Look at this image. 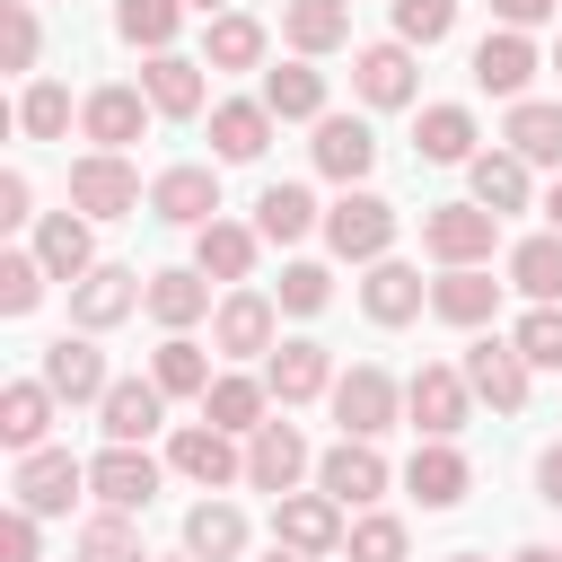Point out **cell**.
I'll return each instance as SVG.
<instances>
[{"instance_id": "obj_13", "label": "cell", "mask_w": 562, "mask_h": 562, "mask_svg": "<svg viewBox=\"0 0 562 562\" xmlns=\"http://www.w3.org/2000/svg\"><path fill=\"white\" fill-rule=\"evenodd\" d=\"M140 299H149V281H140V272H123V263H97L88 281H70V316H79L88 334L123 325V316H132Z\"/></svg>"}, {"instance_id": "obj_24", "label": "cell", "mask_w": 562, "mask_h": 562, "mask_svg": "<svg viewBox=\"0 0 562 562\" xmlns=\"http://www.w3.org/2000/svg\"><path fill=\"white\" fill-rule=\"evenodd\" d=\"M158 404H167V386H158V378H114V386H105V404H97V422H105V439L140 448V439L158 430Z\"/></svg>"}, {"instance_id": "obj_42", "label": "cell", "mask_w": 562, "mask_h": 562, "mask_svg": "<svg viewBox=\"0 0 562 562\" xmlns=\"http://www.w3.org/2000/svg\"><path fill=\"white\" fill-rule=\"evenodd\" d=\"M176 18H184V0H114V35L140 53H176Z\"/></svg>"}, {"instance_id": "obj_16", "label": "cell", "mask_w": 562, "mask_h": 562, "mask_svg": "<svg viewBox=\"0 0 562 562\" xmlns=\"http://www.w3.org/2000/svg\"><path fill=\"white\" fill-rule=\"evenodd\" d=\"M299 474H307V439H299L290 422H263V430L246 439V483L281 501V492H299Z\"/></svg>"}, {"instance_id": "obj_45", "label": "cell", "mask_w": 562, "mask_h": 562, "mask_svg": "<svg viewBox=\"0 0 562 562\" xmlns=\"http://www.w3.org/2000/svg\"><path fill=\"white\" fill-rule=\"evenodd\" d=\"M509 342L527 351V369H562V299H527V316H518Z\"/></svg>"}, {"instance_id": "obj_57", "label": "cell", "mask_w": 562, "mask_h": 562, "mask_svg": "<svg viewBox=\"0 0 562 562\" xmlns=\"http://www.w3.org/2000/svg\"><path fill=\"white\" fill-rule=\"evenodd\" d=\"M518 562H562V553H553V544H527V553H518Z\"/></svg>"}, {"instance_id": "obj_29", "label": "cell", "mask_w": 562, "mask_h": 562, "mask_svg": "<svg viewBox=\"0 0 562 562\" xmlns=\"http://www.w3.org/2000/svg\"><path fill=\"white\" fill-rule=\"evenodd\" d=\"M281 35H290V53H334V44H351V0H281Z\"/></svg>"}, {"instance_id": "obj_23", "label": "cell", "mask_w": 562, "mask_h": 562, "mask_svg": "<svg viewBox=\"0 0 562 562\" xmlns=\"http://www.w3.org/2000/svg\"><path fill=\"white\" fill-rule=\"evenodd\" d=\"M149 211L176 220V228H202V220H220V176L211 167H167L149 184Z\"/></svg>"}, {"instance_id": "obj_9", "label": "cell", "mask_w": 562, "mask_h": 562, "mask_svg": "<svg viewBox=\"0 0 562 562\" xmlns=\"http://www.w3.org/2000/svg\"><path fill=\"white\" fill-rule=\"evenodd\" d=\"M263 386H272V404H307V395H334V351L325 342H272L263 351Z\"/></svg>"}, {"instance_id": "obj_6", "label": "cell", "mask_w": 562, "mask_h": 562, "mask_svg": "<svg viewBox=\"0 0 562 562\" xmlns=\"http://www.w3.org/2000/svg\"><path fill=\"white\" fill-rule=\"evenodd\" d=\"M9 492H18V501H26L35 518H61V509H70L79 492H88V465H79L70 448H26V457H18V483H9Z\"/></svg>"}, {"instance_id": "obj_36", "label": "cell", "mask_w": 562, "mask_h": 562, "mask_svg": "<svg viewBox=\"0 0 562 562\" xmlns=\"http://www.w3.org/2000/svg\"><path fill=\"white\" fill-rule=\"evenodd\" d=\"M509 149H518L527 167H562V105L518 97V105H509Z\"/></svg>"}, {"instance_id": "obj_14", "label": "cell", "mask_w": 562, "mask_h": 562, "mask_svg": "<svg viewBox=\"0 0 562 562\" xmlns=\"http://www.w3.org/2000/svg\"><path fill=\"white\" fill-rule=\"evenodd\" d=\"M44 386L61 395V404H105V351L88 342V334H61V342H44Z\"/></svg>"}, {"instance_id": "obj_12", "label": "cell", "mask_w": 562, "mask_h": 562, "mask_svg": "<svg viewBox=\"0 0 562 562\" xmlns=\"http://www.w3.org/2000/svg\"><path fill=\"white\" fill-rule=\"evenodd\" d=\"M544 61H536V44H527V26H492L483 44H474V88H492V97H527V79H536Z\"/></svg>"}, {"instance_id": "obj_33", "label": "cell", "mask_w": 562, "mask_h": 562, "mask_svg": "<svg viewBox=\"0 0 562 562\" xmlns=\"http://www.w3.org/2000/svg\"><path fill=\"white\" fill-rule=\"evenodd\" d=\"M263 105H272L281 123H316V114H325V70H307V53L281 61V70H263Z\"/></svg>"}, {"instance_id": "obj_61", "label": "cell", "mask_w": 562, "mask_h": 562, "mask_svg": "<svg viewBox=\"0 0 562 562\" xmlns=\"http://www.w3.org/2000/svg\"><path fill=\"white\" fill-rule=\"evenodd\" d=\"M448 562H483V553H448Z\"/></svg>"}, {"instance_id": "obj_60", "label": "cell", "mask_w": 562, "mask_h": 562, "mask_svg": "<svg viewBox=\"0 0 562 562\" xmlns=\"http://www.w3.org/2000/svg\"><path fill=\"white\" fill-rule=\"evenodd\" d=\"M158 562H193V553H158Z\"/></svg>"}, {"instance_id": "obj_38", "label": "cell", "mask_w": 562, "mask_h": 562, "mask_svg": "<svg viewBox=\"0 0 562 562\" xmlns=\"http://www.w3.org/2000/svg\"><path fill=\"white\" fill-rule=\"evenodd\" d=\"M316 220H325V211H316V193H307V184H263V202H255V228H263L272 246H299Z\"/></svg>"}, {"instance_id": "obj_41", "label": "cell", "mask_w": 562, "mask_h": 562, "mask_svg": "<svg viewBox=\"0 0 562 562\" xmlns=\"http://www.w3.org/2000/svg\"><path fill=\"white\" fill-rule=\"evenodd\" d=\"M509 281H518L527 299H562V228L518 237V246H509Z\"/></svg>"}, {"instance_id": "obj_35", "label": "cell", "mask_w": 562, "mask_h": 562, "mask_svg": "<svg viewBox=\"0 0 562 562\" xmlns=\"http://www.w3.org/2000/svg\"><path fill=\"white\" fill-rule=\"evenodd\" d=\"M184 553H193V562H237V553H246V518H237L228 501H193V518H184Z\"/></svg>"}, {"instance_id": "obj_50", "label": "cell", "mask_w": 562, "mask_h": 562, "mask_svg": "<svg viewBox=\"0 0 562 562\" xmlns=\"http://www.w3.org/2000/svg\"><path fill=\"white\" fill-rule=\"evenodd\" d=\"M457 26V0H395V44H439Z\"/></svg>"}, {"instance_id": "obj_21", "label": "cell", "mask_w": 562, "mask_h": 562, "mask_svg": "<svg viewBox=\"0 0 562 562\" xmlns=\"http://www.w3.org/2000/svg\"><path fill=\"white\" fill-rule=\"evenodd\" d=\"M158 105H149V88H97L88 105H79V132L97 140V149H123V140H140V123H149Z\"/></svg>"}, {"instance_id": "obj_26", "label": "cell", "mask_w": 562, "mask_h": 562, "mask_svg": "<svg viewBox=\"0 0 562 562\" xmlns=\"http://www.w3.org/2000/svg\"><path fill=\"white\" fill-rule=\"evenodd\" d=\"M255 246H263V228L202 220V228H193V272H211V281H246V272H255Z\"/></svg>"}, {"instance_id": "obj_27", "label": "cell", "mask_w": 562, "mask_h": 562, "mask_svg": "<svg viewBox=\"0 0 562 562\" xmlns=\"http://www.w3.org/2000/svg\"><path fill=\"white\" fill-rule=\"evenodd\" d=\"M430 307H439L448 325H492V307H501V281H492L483 263H448V272L430 281Z\"/></svg>"}, {"instance_id": "obj_10", "label": "cell", "mask_w": 562, "mask_h": 562, "mask_svg": "<svg viewBox=\"0 0 562 562\" xmlns=\"http://www.w3.org/2000/svg\"><path fill=\"white\" fill-rule=\"evenodd\" d=\"M88 492H97L105 509H149V501H158V457H149V448L105 439V457L88 465Z\"/></svg>"}, {"instance_id": "obj_43", "label": "cell", "mask_w": 562, "mask_h": 562, "mask_svg": "<svg viewBox=\"0 0 562 562\" xmlns=\"http://www.w3.org/2000/svg\"><path fill=\"white\" fill-rule=\"evenodd\" d=\"M149 378H158L167 395H211V360H202L193 334H167V342L149 351Z\"/></svg>"}, {"instance_id": "obj_30", "label": "cell", "mask_w": 562, "mask_h": 562, "mask_svg": "<svg viewBox=\"0 0 562 562\" xmlns=\"http://www.w3.org/2000/svg\"><path fill=\"white\" fill-rule=\"evenodd\" d=\"M422 299H430V290H422V272H413V263H395V255H378V263H369V281H360V307H369L378 325L422 316Z\"/></svg>"}, {"instance_id": "obj_11", "label": "cell", "mask_w": 562, "mask_h": 562, "mask_svg": "<svg viewBox=\"0 0 562 562\" xmlns=\"http://www.w3.org/2000/svg\"><path fill=\"white\" fill-rule=\"evenodd\" d=\"M316 492H334L342 509H369V501L386 492V457H378L369 439H334V448L316 457Z\"/></svg>"}, {"instance_id": "obj_4", "label": "cell", "mask_w": 562, "mask_h": 562, "mask_svg": "<svg viewBox=\"0 0 562 562\" xmlns=\"http://www.w3.org/2000/svg\"><path fill=\"white\" fill-rule=\"evenodd\" d=\"M70 211H88V220H123V211H140V176H132V158H123V149H88V158L70 167Z\"/></svg>"}, {"instance_id": "obj_48", "label": "cell", "mask_w": 562, "mask_h": 562, "mask_svg": "<svg viewBox=\"0 0 562 562\" xmlns=\"http://www.w3.org/2000/svg\"><path fill=\"white\" fill-rule=\"evenodd\" d=\"M44 255H0V316H26L35 299H44Z\"/></svg>"}, {"instance_id": "obj_31", "label": "cell", "mask_w": 562, "mask_h": 562, "mask_svg": "<svg viewBox=\"0 0 562 562\" xmlns=\"http://www.w3.org/2000/svg\"><path fill=\"white\" fill-rule=\"evenodd\" d=\"M263 413H272V386H263V378H211V395H202V422H220V430H237V439H255Z\"/></svg>"}, {"instance_id": "obj_51", "label": "cell", "mask_w": 562, "mask_h": 562, "mask_svg": "<svg viewBox=\"0 0 562 562\" xmlns=\"http://www.w3.org/2000/svg\"><path fill=\"white\" fill-rule=\"evenodd\" d=\"M325 299H334V272L325 263H281V307L290 316H316Z\"/></svg>"}, {"instance_id": "obj_34", "label": "cell", "mask_w": 562, "mask_h": 562, "mask_svg": "<svg viewBox=\"0 0 562 562\" xmlns=\"http://www.w3.org/2000/svg\"><path fill=\"white\" fill-rule=\"evenodd\" d=\"M465 176H474V202L483 211H527V158L518 149H474Z\"/></svg>"}, {"instance_id": "obj_37", "label": "cell", "mask_w": 562, "mask_h": 562, "mask_svg": "<svg viewBox=\"0 0 562 562\" xmlns=\"http://www.w3.org/2000/svg\"><path fill=\"white\" fill-rule=\"evenodd\" d=\"M413 149H422L430 167H465V158H474V114H465V105H422Z\"/></svg>"}, {"instance_id": "obj_5", "label": "cell", "mask_w": 562, "mask_h": 562, "mask_svg": "<svg viewBox=\"0 0 562 562\" xmlns=\"http://www.w3.org/2000/svg\"><path fill=\"white\" fill-rule=\"evenodd\" d=\"M422 246H430L439 263H492L501 211H483V202H439V211L422 220Z\"/></svg>"}, {"instance_id": "obj_49", "label": "cell", "mask_w": 562, "mask_h": 562, "mask_svg": "<svg viewBox=\"0 0 562 562\" xmlns=\"http://www.w3.org/2000/svg\"><path fill=\"white\" fill-rule=\"evenodd\" d=\"M35 0H0V61L9 70H35Z\"/></svg>"}, {"instance_id": "obj_56", "label": "cell", "mask_w": 562, "mask_h": 562, "mask_svg": "<svg viewBox=\"0 0 562 562\" xmlns=\"http://www.w3.org/2000/svg\"><path fill=\"white\" fill-rule=\"evenodd\" d=\"M544 220H553V228H562V176H553V193H544Z\"/></svg>"}, {"instance_id": "obj_20", "label": "cell", "mask_w": 562, "mask_h": 562, "mask_svg": "<svg viewBox=\"0 0 562 562\" xmlns=\"http://www.w3.org/2000/svg\"><path fill=\"white\" fill-rule=\"evenodd\" d=\"M465 483H474V465H465L448 439H422V448H413V465H404V492H413L422 509H457V501H465Z\"/></svg>"}, {"instance_id": "obj_40", "label": "cell", "mask_w": 562, "mask_h": 562, "mask_svg": "<svg viewBox=\"0 0 562 562\" xmlns=\"http://www.w3.org/2000/svg\"><path fill=\"white\" fill-rule=\"evenodd\" d=\"M202 61H211V70H255V61H263V26H255L246 9H220L211 35H202Z\"/></svg>"}, {"instance_id": "obj_15", "label": "cell", "mask_w": 562, "mask_h": 562, "mask_svg": "<svg viewBox=\"0 0 562 562\" xmlns=\"http://www.w3.org/2000/svg\"><path fill=\"white\" fill-rule=\"evenodd\" d=\"M465 386H474L492 413H518V404H527V351L501 342V334H483V342L465 351Z\"/></svg>"}, {"instance_id": "obj_25", "label": "cell", "mask_w": 562, "mask_h": 562, "mask_svg": "<svg viewBox=\"0 0 562 562\" xmlns=\"http://www.w3.org/2000/svg\"><path fill=\"white\" fill-rule=\"evenodd\" d=\"M351 88H360V105H413V44L351 53Z\"/></svg>"}, {"instance_id": "obj_55", "label": "cell", "mask_w": 562, "mask_h": 562, "mask_svg": "<svg viewBox=\"0 0 562 562\" xmlns=\"http://www.w3.org/2000/svg\"><path fill=\"white\" fill-rule=\"evenodd\" d=\"M536 492H544V501H553V509H562V439H553V448H544V457H536Z\"/></svg>"}, {"instance_id": "obj_28", "label": "cell", "mask_w": 562, "mask_h": 562, "mask_svg": "<svg viewBox=\"0 0 562 562\" xmlns=\"http://www.w3.org/2000/svg\"><path fill=\"white\" fill-rule=\"evenodd\" d=\"M53 404H61V395H53L44 378H9V386H0V439H9L18 457H26V448H44V430H53Z\"/></svg>"}, {"instance_id": "obj_52", "label": "cell", "mask_w": 562, "mask_h": 562, "mask_svg": "<svg viewBox=\"0 0 562 562\" xmlns=\"http://www.w3.org/2000/svg\"><path fill=\"white\" fill-rule=\"evenodd\" d=\"M0 562H35V509H26V501L0 518Z\"/></svg>"}, {"instance_id": "obj_46", "label": "cell", "mask_w": 562, "mask_h": 562, "mask_svg": "<svg viewBox=\"0 0 562 562\" xmlns=\"http://www.w3.org/2000/svg\"><path fill=\"white\" fill-rule=\"evenodd\" d=\"M18 132H26V140H61V132H70V88L35 79V88L18 97Z\"/></svg>"}, {"instance_id": "obj_54", "label": "cell", "mask_w": 562, "mask_h": 562, "mask_svg": "<svg viewBox=\"0 0 562 562\" xmlns=\"http://www.w3.org/2000/svg\"><path fill=\"white\" fill-rule=\"evenodd\" d=\"M492 18H501V26H544L553 0H492Z\"/></svg>"}, {"instance_id": "obj_17", "label": "cell", "mask_w": 562, "mask_h": 562, "mask_svg": "<svg viewBox=\"0 0 562 562\" xmlns=\"http://www.w3.org/2000/svg\"><path fill=\"white\" fill-rule=\"evenodd\" d=\"M316 167H325L334 184H360V176L378 167V132H369L360 114H316Z\"/></svg>"}, {"instance_id": "obj_53", "label": "cell", "mask_w": 562, "mask_h": 562, "mask_svg": "<svg viewBox=\"0 0 562 562\" xmlns=\"http://www.w3.org/2000/svg\"><path fill=\"white\" fill-rule=\"evenodd\" d=\"M26 202H35V193H26V176L9 167V176H0V228H26V220H35Z\"/></svg>"}, {"instance_id": "obj_62", "label": "cell", "mask_w": 562, "mask_h": 562, "mask_svg": "<svg viewBox=\"0 0 562 562\" xmlns=\"http://www.w3.org/2000/svg\"><path fill=\"white\" fill-rule=\"evenodd\" d=\"M553 70H562V44H553Z\"/></svg>"}, {"instance_id": "obj_59", "label": "cell", "mask_w": 562, "mask_h": 562, "mask_svg": "<svg viewBox=\"0 0 562 562\" xmlns=\"http://www.w3.org/2000/svg\"><path fill=\"white\" fill-rule=\"evenodd\" d=\"M184 9H202V18H211V9H220V0H184Z\"/></svg>"}, {"instance_id": "obj_44", "label": "cell", "mask_w": 562, "mask_h": 562, "mask_svg": "<svg viewBox=\"0 0 562 562\" xmlns=\"http://www.w3.org/2000/svg\"><path fill=\"white\" fill-rule=\"evenodd\" d=\"M79 562H149V553H140L132 509H97V518L79 527Z\"/></svg>"}, {"instance_id": "obj_18", "label": "cell", "mask_w": 562, "mask_h": 562, "mask_svg": "<svg viewBox=\"0 0 562 562\" xmlns=\"http://www.w3.org/2000/svg\"><path fill=\"white\" fill-rule=\"evenodd\" d=\"M35 255L53 281H88L97 272V237H88V211H44L35 220Z\"/></svg>"}, {"instance_id": "obj_8", "label": "cell", "mask_w": 562, "mask_h": 562, "mask_svg": "<svg viewBox=\"0 0 562 562\" xmlns=\"http://www.w3.org/2000/svg\"><path fill=\"white\" fill-rule=\"evenodd\" d=\"M167 465H176L184 483H202V492H220V483H237V474H246L237 430H220V422H184V430H176V448H167Z\"/></svg>"}, {"instance_id": "obj_22", "label": "cell", "mask_w": 562, "mask_h": 562, "mask_svg": "<svg viewBox=\"0 0 562 562\" xmlns=\"http://www.w3.org/2000/svg\"><path fill=\"white\" fill-rule=\"evenodd\" d=\"M272 105L263 97H228V105H211V149L228 158V167H246V158H263V140H272Z\"/></svg>"}, {"instance_id": "obj_19", "label": "cell", "mask_w": 562, "mask_h": 562, "mask_svg": "<svg viewBox=\"0 0 562 562\" xmlns=\"http://www.w3.org/2000/svg\"><path fill=\"white\" fill-rule=\"evenodd\" d=\"M211 342H220L228 360L272 351V299H263V290H228V299L211 307Z\"/></svg>"}, {"instance_id": "obj_3", "label": "cell", "mask_w": 562, "mask_h": 562, "mask_svg": "<svg viewBox=\"0 0 562 562\" xmlns=\"http://www.w3.org/2000/svg\"><path fill=\"white\" fill-rule=\"evenodd\" d=\"M465 404H474L465 369H439V360H422V369L404 378V413H413V430H422V439H457V430H465Z\"/></svg>"}, {"instance_id": "obj_32", "label": "cell", "mask_w": 562, "mask_h": 562, "mask_svg": "<svg viewBox=\"0 0 562 562\" xmlns=\"http://www.w3.org/2000/svg\"><path fill=\"white\" fill-rule=\"evenodd\" d=\"M202 70H211V61H184V53H149L140 88H149V105H158V114H202Z\"/></svg>"}, {"instance_id": "obj_47", "label": "cell", "mask_w": 562, "mask_h": 562, "mask_svg": "<svg viewBox=\"0 0 562 562\" xmlns=\"http://www.w3.org/2000/svg\"><path fill=\"white\" fill-rule=\"evenodd\" d=\"M342 553H351V562H404V518H386V509H369V518H351V536H342Z\"/></svg>"}, {"instance_id": "obj_7", "label": "cell", "mask_w": 562, "mask_h": 562, "mask_svg": "<svg viewBox=\"0 0 562 562\" xmlns=\"http://www.w3.org/2000/svg\"><path fill=\"white\" fill-rule=\"evenodd\" d=\"M272 536L316 562V553H334L351 527H342V501H334V492H281V501H272Z\"/></svg>"}, {"instance_id": "obj_39", "label": "cell", "mask_w": 562, "mask_h": 562, "mask_svg": "<svg viewBox=\"0 0 562 562\" xmlns=\"http://www.w3.org/2000/svg\"><path fill=\"white\" fill-rule=\"evenodd\" d=\"M167 334H184L202 307H211V272H149V299H140Z\"/></svg>"}, {"instance_id": "obj_1", "label": "cell", "mask_w": 562, "mask_h": 562, "mask_svg": "<svg viewBox=\"0 0 562 562\" xmlns=\"http://www.w3.org/2000/svg\"><path fill=\"white\" fill-rule=\"evenodd\" d=\"M325 246H334L342 263H378V255L395 246V202H386V193H360V184H351V193H342V202L325 211Z\"/></svg>"}, {"instance_id": "obj_58", "label": "cell", "mask_w": 562, "mask_h": 562, "mask_svg": "<svg viewBox=\"0 0 562 562\" xmlns=\"http://www.w3.org/2000/svg\"><path fill=\"white\" fill-rule=\"evenodd\" d=\"M272 562H307V553H290V544H272Z\"/></svg>"}, {"instance_id": "obj_2", "label": "cell", "mask_w": 562, "mask_h": 562, "mask_svg": "<svg viewBox=\"0 0 562 562\" xmlns=\"http://www.w3.org/2000/svg\"><path fill=\"white\" fill-rule=\"evenodd\" d=\"M395 413H404V386H395L378 360H360V369L334 378V422H342V439H378V430H395Z\"/></svg>"}]
</instances>
